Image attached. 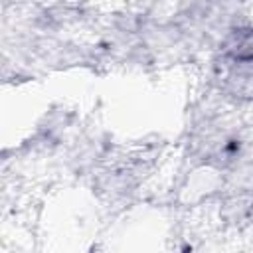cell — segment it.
Instances as JSON below:
<instances>
[{"label":"cell","instance_id":"1","mask_svg":"<svg viewBox=\"0 0 253 253\" xmlns=\"http://www.w3.org/2000/svg\"><path fill=\"white\" fill-rule=\"evenodd\" d=\"M249 45H251V36L247 34V36H243L241 40H237L233 47H235V53H239L241 49H245V47H249Z\"/></svg>","mask_w":253,"mask_h":253}]
</instances>
